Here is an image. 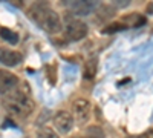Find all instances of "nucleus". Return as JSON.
Segmentation results:
<instances>
[{
    "label": "nucleus",
    "mask_w": 153,
    "mask_h": 138,
    "mask_svg": "<svg viewBox=\"0 0 153 138\" xmlns=\"http://www.w3.org/2000/svg\"><path fill=\"white\" fill-rule=\"evenodd\" d=\"M124 20H126V22H129L130 26H141V25L146 23V19L141 17V16L138 14V12H133V14L129 16V17H124Z\"/></svg>",
    "instance_id": "13"
},
{
    "label": "nucleus",
    "mask_w": 153,
    "mask_h": 138,
    "mask_svg": "<svg viewBox=\"0 0 153 138\" xmlns=\"http://www.w3.org/2000/svg\"><path fill=\"white\" fill-rule=\"evenodd\" d=\"M29 17L49 34H57L61 31V20L60 16L51 8L48 3L38 2L34 3L29 9Z\"/></svg>",
    "instance_id": "1"
},
{
    "label": "nucleus",
    "mask_w": 153,
    "mask_h": 138,
    "mask_svg": "<svg viewBox=\"0 0 153 138\" xmlns=\"http://www.w3.org/2000/svg\"><path fill=\"white\" fill-rule=\"evenodd\" d=\"M91 103L84 98H76L72 104V117L76 123L84 124L91 118Z\"/></svg>",
    "instance_id": "4"
},
{
    "label": "nucleus",
    "mask_w": 153,
    "mask_h": 138,
    "mask_svg": "<svg viewBox=\"0 0 153 138\" xmlns=\"http://www.w3.org/2000/svg\"><path fill=\"white\" fill-rule=\"evenodd\" d=\"M0 37L5 40V42H8V43H11V45H17L19 43V34H16L14 31H11V29H8V28H0Z\"/></svg>",
    "instance_id": "9"
},
{
    "label": "nucleus",
    "mask_w": 153,
    "mask_h": 138,
    "mask_svg": "<svg viewBox=\"0 0 153 138\" xmlns=\"http://www.w3.org/2000/svg\"><path fill=\"white\" fill-rule=\"evenodd\" d=\"M19 86V78L17 75L6 69H0V94L5 95L9 94L11 91H14Z\"/></svg>",
    "instance_id": "5"
},
{
    "label": "nucleus",
    "mask_w": 153,
    "mask_h": 138,
    "mask_svg": "<svg viewBox=\"0 0 153 138\" xmlns=\"http://www.w3.org/2000/svg\"><path fill=\"white\" fill-rule=\"evenodd\" d=\"M127 26H129V25H124V23H112V25H109V26L101 29V32H103V34H113V32L124 31Z\"/></svg>",
    "instance_id": "12"
},
{
    "label": "nucleus",
    "mask_w": 153,
    "mask_h": 138,
    "mask_svg": "<svg viewBox=\"0 0 153 138\" xmlns=\"http://www.w3.org/2000/svg\"><path fill=\"white\" fill-rule=\"evenodd\" d=\"M69 8L76 16H89L95 9V3L87 2V0H84V2H72L69 3Z\"/></svg>",
    "instance_id": "8"
},
{
    "label": "nucleus",
    "mask_w": 153,
    "mask_h": 138,
    "mask_svg": "<svg viewBox=\"0 0 153 138\" xmlns=\"http://www.w3.org/2000/svg\"><path fill=\"white\" fill-rule=\"evenodd\" d=\"M74 138H80V137H74Z\"/></svg>",
    "instance_id": "16"
},
{
    "label": "nucleus",
    "mask_w": 153,
    "mask_h": 138,
    "mask_svg": "<svg viewBox=\"0 0 153 138\" xmlns=\"http://www.w3.org/2000/svg\"><path fill=\"white\" fill-rule=\"evenodd\" d=\"M97 74V60L91 58L86 61V66H84V78H94Z\"/></svg>",
    "instance_id": "10"
},
{
    "label": "nucleus",
    "mask_w": 153,
    "mask_h": 138,
    "mask_svg": "<svg viewBox=\"0 0 153 138\" xmlns=\"http://www.w3.org/2000/svg\"><path fill=\"white\" fill-rule=\"evenodd\" d=\"M65 34L69 40L72 42H78L81 39L87 35V25L81 20H76V19H69L66 23V28H65Z\"/></svg>",
    "instance_id": "3"
},
{
    "label": "nucleus",
    "mask_w": 153,
    "mask_h": 138,
    "mask_svg": "<svg viewBox=\"0 0 153 138\" xmlns=\"http://www.w3.org/2000/svg\"><path fill=\"white\" fill-rule=\"evenodd\" d=\"M97 14H98V19H103V20H107L109 17H112L115 14V9L109 5H103V6H100L98 11H97Z\"/></svg>",
    "instance_id": "11"
},
{
    "label": "nucleus",
    "mask_w": 153,
    "mask_h": 138,
    "mask_svg": "<svg viewBox=\"0 0 153 138\" xmlns=\"http://www.w3.org/2000/svg\"><path fill=\"white\" fill-rule=\"evenodd\" d=\"M5 106L6 109L17 117H26L29 112L34 109V103L31 100V95L28 89L16 87L5 97Z\"/></svg>",
    "instance_id": "2"
},
{
    "label": "nucleus",
    "mask_w": 153,
    "mask_h": 138,
    "mask_svg": "<svg viewBox=\"0 0 153 138\" xmlns=\"http://www.w3.org/2000/svg\"><path fill=\"white\" fill-rule=\"evenodd\" d=\"M20 61H22V54L20 52L0 48V63H3L5 66H17Z\"/></svg>",
    "instance_id": "7"
},
{
    "label": "nucleus",
    "mask_w": 153,
    "mask_h": 138,
    "mask_svg": "<svg viewBox=\"0 0 153 138\" xmlns=\"http://www.w3.org/2000/svg\"><path fill=\"white\" fill-rule=\"evenodd\" d=\"M130 138H153V129H149V131H146V132H144V134H141V135L130 137Z\"/></svg>",
    "instance_id": "15"
},
{
    "label": "nucleus",
    "mask_w": 153,
    "mask_h": 138,
    "mask_svg": "<svg viewBox=\"0 0 153 138\" xmlns=\"http://www.w3.org/2000/svg\"><path fill=\"white\" fill-rule=\"evenodd\" d=\"M37 138H58V137H57V134H55L52 129H49V128H43V129L38 131Z\"/></svg>",
    "instance_id": "14"
},
{
    "label": "nucleus",
    "mask_w": 153,
    "mask_h": 138,
    "mask_svg": "<svg viewBox=\"0 0 153 138\" xmlns=\"http://www.w3.org/2000/svg\"><path fill=\"white\" fill-rule=\"evenodd\" d=\"M54 124H55V128L61 134H68L72 129V126H74V117H72L71 112L60 110L58 114L55 115V118H54Z\"/></svg>",
    "instance_id": "6"
}]
</instances>
